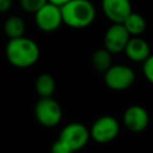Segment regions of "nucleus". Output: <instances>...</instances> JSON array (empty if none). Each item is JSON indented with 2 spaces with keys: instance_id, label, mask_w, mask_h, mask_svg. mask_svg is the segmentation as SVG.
<instances>
[{
  "instance_id": "4468645a",
  "label": "nucleus",
  "mask_w": 153,
  "mask_h": 153,
  "mask_svg": "<svg viewBox=\"0 0 153 153\" xmlns=\"http://www.w3.org/2000/svg\"><path fill=\"white\" fill-rule=\"evenodd\" d=\"M93 68L99 73H105L111 67V53L105 48L97 49L91 57Z\"/></svg>"
},
{
  "instance_id": "2eb2a0df",
  "label": "nucleus",
  "mask_w": 153,
  "mask_h": 153,
  "mask_svg": "<svg viewBox=\"0 0 153 153\" xmlns=\"http://www.w3.org/2000/svg\"><path fill=\"white\" fill-rule=\"evenodd\" d=\"M124 25V27L127 29V31L129 32V35L131 36H139L145 31L146 27V22L143 19V17L139 13H134L131 12L122 23Z\"/></svg>"
},
{
  "instance_id": "6e6552de",
  "label": "nucleus",
  "mask_w": 153,
  "mask_h": 153,
  "mask_svg": "<svg viewBox=\"0 0 153 153\" xmlns=\"http://www.w3.org/2000/svg\"><path fill=\"white\" fill-rule=\"evenodd\" d=\"M129 38L130 35L124 27V25L122 23H114L105 32L104 48L111 54H117L124 50Z\"/></svg>"
},
{
  "instance_id": "f8f14e48",
  "label": "nucleus",
  "mask_w": 153,
  "mask_h": 153,
  "mask_svg": "<svg viewBox=\"0 0 153 153\" xmlns=\"http://www.w3.org/2000/svg\"><path fill=\"white\" fill-rule=\"evenodd\" d=\"M4 32L10 39L24 36V32H25L24 20L17 16L8 17L4 23Z\"/></svg>"
},
{
  "instance_id": "1a4fd4ad",
  "label": "nucleus",
  "mask_w": 153,
  "mask_h": 153,
  "mask_svg": "<svg viewBox=\"0 0 153 153\" xmlns=\"http://www.w3.org/2000/svg\"><path fill=\"white\" fill-rule=\"evenodd\" d=\"M102 8L112 23H123L131 13L129 0H102Z\"/></svg>"
},
{
  "instance_id": "dca6fc26",
  "label": "nucleus",
  "mask_w": 153,
  "mask_h": 153,
  "mask_svg": "<svg viewBox=\"0 0 153 153\" xmlns=\"http://www.w3.org/2000/svg\"><path fill=\"white\" fill-rule=\"evenodd\" d=\"M47 2H48V0H20V6L26 12L36 13Z\"/></svg>"
},
{
  "instance_id": "6ab92c4d",
  "label": "nucleus",
  "mask_w": 153,
  "mask_h": 153,
  "mask_svg": "<svg viewBox=\"0 0 153 153\" xmlns=\"http://www.w3.org/2000/svg\"><path fill=\"white\" fill-rule=\"evenodd\" d=\"M13 0H0V13H5L11 10Z\"/></svg>"
},
{
  "instance_id": "7ed1b4c3",
  "label": "nucleus",
  "mask_w": 153,
  "mask_h": 153,
  "mask_svg": "<svg viewBox=\"0 0 153 153\" xmlns=\"http://www.w3.org/2000/svg\"><path fill=\"white\" fill-rule=\"evenodd\" d=\"M35 116L42 126L55 127L62 118V109L53 97H44L36 103Z\"/></svg>"
},
{
  "instance_id": "f03ea898",
  "label": "nucleus",
  "mask_w": 153,
  "mask_h": 153,
  "mask_svg": "<svg viewBox=\"0 0 153 153\" xmlns=\"http://www.w3.org/2000/svg\"><path fill=\"white\" fill-rule=\"evenodd\" d=\"M62 20L73 29H84L96 18V8L90 0H69L60 6Z\"/></svg>"
},
{
  "instance_id": "423d86ee",
  "label": "nucleus",
  "mask_w": 153,
  "mask_h": 153,
  "mask_svg": "<svg viewBox=\"0 0 153 153\" xmlns=\"http://www.w3.org/2000/svg\"><path fill=\"white\" fill-rule=\"evenodd\" d=\"M135 74L131 68L123 65L111 66L104 73V81L106 86L115 91H122L133 85Z\"/></svg>"
},
{
  "instance_id": "f257e3e1",
  "label": "nucleus",
  "mask_w": 153,
  "mask_h": 153,
  "mask_svg": "<svg viewBox=\"0 0 153 153\" xmlns=\"http://www.w3.org/2000/svg\"><path fill=\"white\" fill-rule=\"evenodd\" d=\"M5 54L11 65L18 68H26L39 59V47L35 41L25 36L8 39Z\"/></svg>"
},
{
  "instance_id": "9d476101",
  "label": "nucleus",
  "mask_w": 153,
  "mask_h": 153,
  "mask_svg": "<svg viewBox=\"0 0 153 153\" xmlns=\"http://www.w3.org/2000/svg\"><path fill=\"white\" fill-rule=\"evenodd\" d=\"M123 122L130 131L139 133L146 129V127L148 126L149 116L142 106L131 105L126 110L123 115Z\"/></svg>"
},
{
  "instance_id": "20e7f679",
  "label": "nucleus",
  "mask_w": 153,
  "mask_h": 153,
  "mask_svg": "<svg viewBox=\"0 0 153 153\" xmlns=\"http://www.w3.org/2000/svg\"><path fill=\"white\" fill-rule=\"evenodd\" d=\"M90 129L84 124L73 122L67 124L60 133L59 140H61L73 153L81 149L90 140Z\"/></svg>"
},
{
  "instance_id": "0eeeda50",
  "label": "nucleus",
  "mask_w": 153,
  "mask_h": 153,
  "mask_svg": "<svg viewBox=\"0 0 153 153\" xmlns=\"http://www.w3.org/2000/svg\"><path fill=\"white\" fill-rule=\"evenodd\" d=\"M120 131V124L112 116H102L94 121L90 129V136L99 143L112 141Z\"/></svg>"
},
{
  "instance_id": "39448f33",
  "label": "nucleus",
  "mask_w": 153,
  "mask_h": 153,
  "mask_svg": "<svg viewBox=\"0 0 153 153\" xmlns=\"http://www.w3.org/2000/svg\"><path fill=\"white\" fill-rule=\"evenodd\" d=\"M33 14L37 27H39L44 32H53L57 30L63 23L60 6L51 2H47Z\"/></svg>"
},
{
  "instance_id": "a211bd4d",
  "label": "nucleus",
  "mask_w": 153,
  "mask_h": 153,
  "mask_svg": "<svg viewBox=\"0 0 153 153\" xmlns=\"http://www.w3.org/2000/svg\"><path fill=\"white\" fill-rule=\"evenodd\" d=\"M51 153H73L61 140H56L51 146Z\"/></svg>"
},
{
  "instance_id": "ddd939ff",
  "label": "nucleus",
  "mask_w": 153,
  "mask_h": 153,
  "mask_svg": "<svg viewBox=\"0 0 153 153\" xmlns=\"http://www.w3.org/2000/svg\"><path fill=\"white\" fill-rule=\"evenodd\" d=\"M55 79L48 74V73H44V74H41L37 79H36V82H35V88H36V92L37 94L41 97V98H44V97H51L54 94V91H55Z\"/></svg>"
},
{
  "instance_id": "f3484780",
  "label": "nucleus",
  "mask_w": 153,
  "mask_h": 153,
  "mask_svg": "<svg viewBox=\"0 0 153 153\" xmlns=\"http://www.w3.org/2000/svg\"><path fill=\"white\" fill-rule=\"evenodd\" d=\"M143 74L147 80L153 84V55H149L143 61Z\"/></svg>"
},
{
  "instance_id": "9b49d317",
  "label": "nucleus",
  "mask_w": 153,
  "mask_h": 153,
  "mask_svg": "<svg viewBox=\"0 0 153 153\" xmlns=\"http://www.w3.org/2000/svg\"><path fill=\"white\" fill-rule=\"evenodd\" d=\"M126 55L133 61H145L151 55L149 45L146 41L139 37L129 38L126 48Z\"/></svg>"
},
{
  "instance_id": "aec40b11",
  "label": "nucleus",
  "mask_w": 153,
  "mask_h": 153,
  "mask_svg": "<svg viewBox=\"0 0 153 153\" xmlns=\"http://www.w3.org/2000/svg\"><path fill=\"white\" fill-rule=\"evenodd\" d=\"M69 0H48V2H51L54 5H57V6H62L65 5L66 2H68Z\"/></svg>"
}]
</instances>
